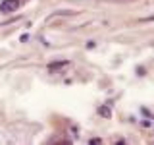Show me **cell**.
<instances>
[{"label": "cell", "mask_w": 154, "mask_h": 145, "mask_svg": "<svg viewBox=\"0 0 154 145\" xmlns=\"http://www.w3.org/2000/svg\"><path fill=\"white\" fill-rule=\"evenodd\" d=\"M19 8V0H2L0 2V12L10 14V12H16Z\"/></svg>", "instance_id": "6da1fadb"}, {"label": "cell", "mask_w": 154, "mask_h": 145, "mask_svg": "<svg viewBox=\"0 0 154 145\" xmlns=\"http://www.w3.org/2000/svg\"><path fill=\"white\" fill-rule=\"evenodd\" d=\"M67 66V60H58V62H52L48 64V72H56V70H62V68Z\"/></svg>", "instance_id": "7a4b0ae2"}, {"label": "cell", "mask_w": 154, "mask_h": 145, "mask_svg": "<svg viewBox=\"0 0 154 145\" xmlns=\"http://www.w3.org/2000/svg\"><path fill=\"white\" fill-rule=\"evenodd\" d=\"M98 114L104 116V118H110V116H112V110H110L108 106H100V108H98Z\"/></svg>", "instance_id": "3957f363"}]
</instances>
